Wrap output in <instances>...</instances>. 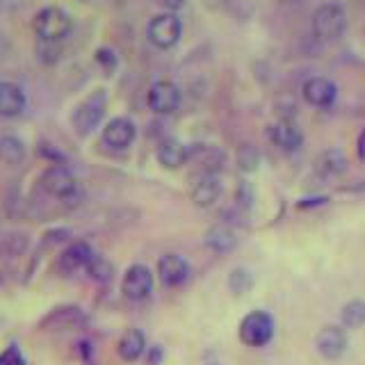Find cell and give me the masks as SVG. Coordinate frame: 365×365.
Instances as JSON below:
<instances>
[{
	"mask_svg": "<svg viewBox=\"0 0 365 365\" xmlns=\"http://www.w3.org/2000/svg\"><path fill=\"white\" fill-rule=\"evenodd\" d=\"M148 110L155 114H171L180 106V89L171 80H158L146 94Z\"/></svg>",
	"mask_w": 365,
	"mask_h": 365,
	"instance_id": "9",
	"label": "cell"
},
{
	"mask_svg": "<svg viewBox=\"0 0 365 365\" xmlns=\"http://www.w3.org/2000/svg\"><path fill=\"white\" fill-rule=\"evenodd\" d=\"M32 28L37 32L39 41H62L71 34L73 21L62 7H43L34 16Z\"/></svg>",
	"mask_w": 365,
	"mask_h": 365,
	"instance_id": "2",
	"label": "cell"
},
{
	"mask_svg": "<svg viewBox=\"0 0 365 365\" xmlns=\"http://www.w3.org/2000/svg\"><path fill=\"white\" fill-rule=\"evenodd\" d=\"M347 30V14L340 5H322L313 14V32L322 41H336Z\"/></svg>",
	"mask_w": 365,
	"mask_h": 365,
	"instance_id": "4",
	"label": "cell"
},
{
	"mask_svg": "<svg viewBox=\"0 0 365 365\" xmlns=\"http://www.w3.org/2000/svg\"><path fill=\"white\" fill-rule=\"evenodd\" d=\"M347 347H349V338H347V331L342 324H327L317 331L315 349L322 359L338 361L340 356H345Z\"/></svg>",
	"mask_w": 365,
	"mask_h": 365,
	"instance_id": "7",
	"label": "cell"
},
{
	"mask_svg": "<svg viewBox=\"0 0 365 365\" xmlns=\"http://www.w3.org/2000/svg\"><path fill=\"white\" fill-rule=\"evenodd\" d=\"M146 34H148V41H151L155 48H163V51L174 48L182 34V23L174 11H165V14H158L151 19Z\"/></svg>",
	"mask_w": 365,
	"mask_h": 365,
	"instance_id": "6",
	"label": "cell"
},
{
	"mask_svg": "<svg viewBox=\"0 0 365 365\" xmlns=\"http://www.w3.org/2000/svg\"><path fill=\"white\" fill-rule=\"evenodd\" d=\"M302 94H304L308 106H313V108H329V106H334L338 89H336V85L331 83L329 78L315 76V78H308L306 83H304Z\"/></svg>",
	"mask_w": 365,
	"mask_h": 365,
	"instance_id": "11",
	"label": "cell"
},
{
	"mask_svg": "<svg viewBox=\"0 0 365 365\" xmlns=\"http://www.w3.org/2000/svg\"><path fill=\"white\" fill-rule=\"evenodd\" d=\"M41 187L48 192L51 197L66 201V199H71L76 194L78 180L64 165H51L41 174Z\"/></svg>",
	"mask_w": 365,
	"mask_h": 365,
	"instance_id": "8",
	"label": "cell"
},
{
	"mask_svg": "<svg viewBox=\"0 0 365 365\" xmlns=\"http://www.w3.org/2000/svg\"><path fill=\"white\" fill-rule=\"evenodd\" d=\"M345 165L347 160L340 151H327L324 155H319L317 160V169L322 171V174H340V171H345Z\"/></svg>",
	"mask_w": 365,
	"mask_h": 365,
	"instance_id": "24",
	"label": "cell"
},
{
	"mask_svg": "<svg viewBox=\"0 0 365 365\" xmlns=\"http://www.w3.org/2000/svg\"><path fill=\"white\" fill-rule=\"evenodd\" d=\"M96 62L103 66V71L112 73L114 68H117V55H114V51H110V48H98L96 51Z\"/></svg>",
	"mask_w": 365,
	"mask_h": 365,
	"instance_id": "27",
	"label": "cell"
},
{
	"mask_svg": "<svg viewBox=\"0 0 365 365\" xmlns=\"http://www.w3.org/2000/svg\"><path fill=\"white\" fill-rule=\"evenodd\" d=\"M192 274L190 262L180 254H165L158 260V279L167 288H180L185 285Z\"/></svg>",
	"mask_w": 365,
	"mask_h": 365,
	"instance_id": "10",
	"label": "cell"
},
{
	"mask_svg": "<svg viewBox=\"0 0 365 365\" xmlns=\"http://www.w3.org/2000/svg\"><path fill=\"white\" fill-rule=\"evenodd\" d=\"M274 331H277V324H274V317L267 311H251L242 317V322H240L237 336L242 345L260 349V347H267L272 342Z\"/></svg>",
	"mask_w": 365,
	"mask_h": 365,
	"instance_id": "1",
	"label": "cell"
},
{
	"mask_svg": "<svg viewBox=\"0 0 365 365\" xmlns=\"http://www.w3.org/2000/svg\"><path fill=\"white\" fill-rule=\"evenodd\" d=\"M87 277L91 281H96V283H110L114 279V265L108 260V258H103V256H94L91 258V262L87 265Z\"/></svg>",
	"mask_w": 365,
	"mask_h": 365,
	"instance_id": "22",
	"label": "cell"
},
{
	"mask_svg": "<svg viewBox=\"0 0 365 365\" xmlns=\"http://www.w3.org/2000/svg\"><path fill=\"white\" fill-rule=\"evenodd\" d=\"M146 349H148L146 347V336H144L142 329H128L117 342V354H119V359L125 361V363L140 361L146 354Z\"/></svg>",
	"mask_w": 365,
	"mask_h": 365,
	"instance_id": "17",
	"label": "cell"
},
{
	"mask_svg": "<svg viewBox=\"0 0 365 365\" xmlns=\"http://www.w3.org/2000/svg\"><path fill=\"white\" fill-rule=\"evenodd\" d=\"M205 247L215 251V254H231V251L237 247V237L228 226L217 224V226L208 228V233H205Z\"/></svg>",
	"mask_w": 365,
	"mask_h": 365,
	"instance_id": "19",
	"label": "cell"
},
{
	"mask_svg": "<svg viewBox=\"0 0 365 365\" xmlns=\"http://www.w3.org/2000/svg\"><path fill=\"white\" fill-rule=\"evenodd\" d=\"M76 319H80V308L66 306V308H55V311L46 317L43 324H55L57 329H64V327H71Z\"/></svg>",
	"mask_w": 365,
	"mask_h": 365,
	"instance_id": "25",
	"label": "cell"
},
{
	"mask_svg": "<svg viewBox=\"0 0 365 365\" xmlns=\"http://www.w3.org/2000/svg\"><path fill=\"white\" fill-rule=\"evenodd\" d=\"M106 108H108V96H106V91H103V89L91 91V94L73 110L71 123H73L76 133H78L80 137H87V135L101 123L103 114H106Z\"/></svg>",
	"mask_w": 365,
	"mask_h": 365,
	"instance_id": "3",
	"label": "cell"
},
{
	"mask_svg": "<svg viewBox=\"0 0 365 365\" xmlns=\"http://www.w3.org/2000/svg\"><path fill=\"white\" fill-rule=\"evenodd\" d=\"M222 197V180L215 171H205L199 176V180L194 182L192 187V201L199 205V208H212V205L220 201Z\"/></svg>",
	"mask_w": 365,
	"mask_h": 365,
	"instance_id": "14",
	"label": "cell"
},
{
	"mask_svg": "<svg viewBox=\"0 0 365 365\" xmlns=\"http://www.w3.org/2000/svg\"><path fill=\"white\" fill-rule=\"evenodd\" d=\"M28 98L16 83H0V117L16 119L26 112Z\"/></svg>",
	"mask_w": 365,
	"mask_h": 365,
	"instance_id": "16",
	"label": "cell"
},
{
	"mask_svg": "<svg viewBox=\"0 0 365 365\" xmlns=\"http://www.w3.org/2000/svg\"><path fill=\"white\" fill-rule=\"evenodd\" d=\"M155 3H158L160 7H165L167 11H174V14H176V11H178L182 5H185L187 0H155Z\"/></svg>",
	"mask_w": 365,
	"mask_h": 365,
	"instance_id": "28",
	"label": "cell"
},
{
	"mask_svg": "<svg viewBox=\"0 0 365 365\" xmlns=\"http://www.w3.org/2000/svg\"><path fill=\"white\" fill-rule=\"evenodd\" d=\"M0 160L7 165H21L26 160V144L14 135L0 137Z\"/></svg>",
	"mask_w": 365,
	"mask_h": 365,
	"instance_id": "20",
	"label": "cell"
},
{
	"mask_svg": "<svg viewBox=\"0 0 365 365\" xmlns=\"http://www.w3.org/2000/svg\"><path fill=\"white\" fill-rule=\"evenodd\" d=\"M254 288V274L245 267H235L231 274H228V290H231L235 297L249 292Z\"/></svg>",
	"mask_w": 365,
	"mask_h": 365,
	"instance_id": "23",
	"label": "cell"
},
{
	"mask_svg": "<svg viewBox=\"0 0 365 365\" xmlns=\"http://www.w3.org/2000/svg\"><path fill=\"white\" fill-rule=\"evenodd\" d=\"M190 160V148L174 140V137H169L163 144L158 146V163L163 165L165 169H180Z\"/></svg>",
	"mask_w": 365,
	"mask_h": 365,
	"instance_id": "18",
	"label": "cell"
},
{
	"mask_svg": "<svg viewBox=\"0 0 365 365\" xmlns=\"http://www.w3.org/2000/svg\"><path fill=\"white\" fill-rule=\"evenodd\" d=\"M137 128L128 117H114L103 128V142L110 148H128L135 142Z\"/></svg>",
	"mask_w": 365,
	"mask_h": 365,
	"instance_id": "12",
	"label": "cell"
},
{
	"mask_svg": "<svg viewBox=\"0 0 365 365\" xmlns=\"http://www.w3.org/2000/svg\"><path fill=\"white\" fill-rule=\"evenodd\" d=\"M237 165L242 171H254L258 167V151H256V148L254 146H240Z\"/></svg>",
	"mask_w": 365,
	"mask_h": 365,
	"instance_id": "26",
	"label": "cell"
},
{
	"mask_svg": "<svg viewBox=\"0 0 365 365\" xmlns=\"http://www.w3.org/2000/svg\"><path fill=\"white\" fill-rule=\"evenodd\" d=\"M269 140L274 146H279L281 151L294 153V151H299V146L304 144V135L290 119H281L274 125H269Z\"/></svg>",
	"mask_w": 365,
	"mask_h": 365,
	"instance_id": "15",
	"label": "cell"
},
{
	"mask_svg": "<svg viewBox=\"0 0 365 365\" xmlns=\"http://www.w3.org/2000/svg\"><path fill=\"white\" fill-rule=\"evenodd\" d=\"M155 288V279H153V272L148 269L142 262H135L128 269L123 272V279H121V294L125 297L128 302H144L148 297L153 294Z\"/></svg>",
	"mask_w": 365,
	"mask_h": 365,
	"instance_id": "5",
	"label": "cell"
},
{
	"mask_svg": "<svg viewBox=\"0 0 365 365\" xmlns=\"http://www.w3.org/2000/svg\"><path fill=\"white\" fill-rule=\"evenodd\" d=\"M283 3H285V5H299L302 0H283Z\"/></svg>",
	"mask_w": 365,
	"mask_h": 365,
	"instance_id": "30",
	"label": "cell"
},
{
	"mask_svg": "<svg viewBox=\"0 0 365 365\" xmlns=\"http://www.w3.org/2000/svg\"><path fill=\"white\" fill-rule=\"evenodd\" d=\"M160 359H163V349H160V347H153V349H151V359H148V363L155 365V363H160Z\"/></svg>",
	"mask_w": 365,
	"mask_h": 365,
	"instance_id": "29",
	"label": "cell"
},
{
	"mask_svg": "<svg viewBox=\"0 0 365 365\" xmlns=\"http://www.w3.org/2000/svg\"><path fill=\"white\" fill-rule=\"evenodd\" d=\"M340 324L345 329H361L365 327V302L349 299L340 308Z\"/></svg>",
	"mask_w": 365,
	"mask_h": 365,
	"instance_id": "21",
	"label": "cell"
},
{
	"mask_svg": "<svg viewBox=\"0 0 365 365\" xmlns=\"http://www.w3.org/2000/svg\"><path fill=\"white\" fill-rule=\"evenodd\" d=\"M94 249L87 242H71L60 256H57V269L62 274H73L78 269H87V265L94 258Z\"/></svg>",
	"mask_w": 365,
	"mask_h": 365,
	"instance_id": "13",
	"label": "cell"
}]
</instances>
